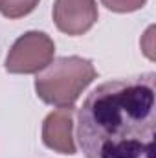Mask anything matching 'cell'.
I'll use <instances>...</instances> for the list:
<instances>
[{"label": "cell", "mask_w": 156, "mask_h": 158, "mask_svg": "<svg viewBox=\"0 0 156 158\" xmlns=\"http://www.w3.org/2000/svg\"><path fill=\"white\" fill-rule=\"evenodd\" d=\"M156 74L101 83L77 114V142L84 158H153Z\"/></svg>", "instance_id": "6da1fadb"}, {"label": "cell", "mask_w": 156, "mask_h": 158, "mask_svg": "<svg viewBox=\"0 0 156 158\" xmlns=\"http://www.w3.org/2000/svg\"><path fill=\"white\" fill-rule=\"evenodd\" d=\"M97 77L90 59L68 55L53 59L35 77V92L46 105L74 107L83 90Z\"/></svg>", "instance_id": "7a4b0ae2"}, {"label": "cell", "mask_w": 156, "mask_h": 158, "mask_svg": "<svg viewBox=\"0 0 156 158\" xmlns=\"http://www.w3.org/2000/svg\"><path fill=\"white\" fill-rule=\"evenodd\" d=\"M55 55V42L44 31H26L13 42L6 57V70L9 74H39Z\"/></svg>", "instance_id": "3957f363"}, {"label": "cell", "mask_w": 156, "mask_h": 158, "mask_svg": "<svg viewBox=\"0 0 156 158\" xmlns=\"http://www.w3.org/2000/svg\"><path fill=\"white\" fill-rule=\"evenodd\" d=\"M51 13L57 30L70 37L90 31L99 17L96 0H55Z\"/></svg>", "instance_id": "277c9868"}, {"label": "cell", "mask_w": 156, "mask_h": 158, "mask_svg": "<svg viewBox=\"0 0 156 158\" xmlns=\"http://www.w3.org/2000/svg\"><path fill=\"white\" fill-rule=\"evenodd\" d=\"M42 143L61 155H76L74 142V107H63L50 112L42 121Z\"/></svg>", "instance_id": "5b68a950"}, {"label": "cell", "mask_w": 156, "mask_h": 158, "mask_svg": "<svg viewBox=\"0 0 156 158\" xmlns=\"http://www.w3.org/2000/svg\"><path fill=\"white\" fill-rule=\"evenodd\" d=\"M39 6V0H0V13L6 19H22Z\"/></svg>", "instance_id": "8992f818"}, {"label": "cell", "mask_w": 156, "mask_h": 158, "mask_svg": "<svg viewBox=\"0 0 156 158\" xmlns=\"http://www.w3.org/2000/svg\"><path fill=\"white\" fill-rule=\"evenodd\" d=\"M101 4L114 13H132L142 9L147 0H101Z\"/></svg>", "instance_id": "52a82bcc"}]
</instances>
